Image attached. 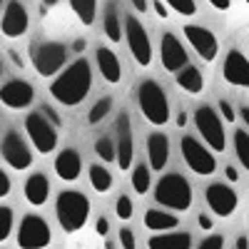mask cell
<instances>
[{"instance_id": "37", "label": "cell", "mask_w": 249, "mask_h": 249, "mask_svg": "<svg viewBox=\"0 0 249 249\" xmlns=\"http://www.w3.org/2000/svg\"><path fill=\"white\" fill-rule=\"evenodd\" d=\"M197 249H224V239L219 234H212V237H204L202 244Z\"/></svg>"}, {"instance_id": "51", "label": "cell", "mask_w": 249, "mask_h": 249, "mask_svg": "<svg viewBox=\"0 0 249 249\" xmlns=\"http://www.w3.org/2000/svg\"><path fill=\"white\" fill-rule=\"evenodd\" d=\"M242 117H244V124H247V127H249V107H242V112H239Z\"/></svg>"}, {"instance_id": "22", "label": "cell", "mask_w": 249, "mask_h": 249, "mask_svg": "<svg viewBox=\"0 0 249 249\" xmlns=\"http://www.w3.org/2000/svg\"><path fill=\"white\" fill-rule=\"evenodd\" d=\"M25 199L33 204V207H40V204H45L48 202V195H50V182L43 172H35L25 179Z\"/></svg>"}, {"instance_id": "25", "label": "cell", "mask_w": 249, "mask_h": 249, "mask_svg": "<svg viewBox=\"0 0 249 249\" xmlns=\"http://www.w3.org/2000/svg\"><path fill=\"white\" fill-rule=\"evenodd\" d=\"M175 80H177V85H179L184 92H192V95H199L202 88H204V77H202L199 68H195V65H184V68L175 75Z\"/></svg>"}, {"instance_id": "41", "label": "cell", "mask_w": 249, "mask_h": 249, "mask_svg": "<svg viewBox=\"0 0 249 249\" xmlns=\"http://www.w3.org/2000/svg\"><path fill=\"white\" fill-rule=\"evenodd\" d=\"M95 230H97V234H100V237H105V234L110 232V222H107L105 217H100V219H97V224H95Z\"/></svg>"}, {"instance_id": "53", "label": "cell", "mask_w": 249, "mask_h": 249, "mask_svg": "<svg viewBox=\"0 0 249 249\" xmlns=\"http://www.w3.org/2000/svg\"><path fill=\"white\" fill-rule=\"evenodd\" d=\"M0 77H3V62H0Z\"/></svg>"}, {"instance_id": "50", "label": "cell", "mask_w": 249, "mask_h": 249, "mask_svg": "<svg viewBox=\"0 0 249 249\" xmlns=\"http://www.w3.org/2000/svg\"><path fill=\"white\" fill-rule=\"evenodd\" d=\"M184 124H187V115L179 112V115H177V127H184Z\"/></svg>"}, {"instance_id": "33", "label": "cell", "mask_w": 249, "mask_h": 249, "mask_svg": "<svg viewBox=\"0 0 249 249\" xmlns=\"http://www.w3.org/2000/svg\"><path fill=\"white\" fill-rule=\"evenodd\" d=\"M13 232V210L10 207H0V242H5Z\"/></svg>"}, {"instance_id": "2", "label": "cell", "mask_w": 249, "mask_h": 249, "mask_svg": "<svg viewBox=\"0 0 249 249\" xmlns=\"http://www.w3.org/2000/svg\"><path fill=\"white\" fill-rule=\"evenodd\" d=\"M55 214H57V222L62 230L72 234L85 227L90 217V199L77 190H62L55 202Z\"/></svg>"}, {"instance_id": "55", "label": "cell", "mask_w": 249, "mask_h": 249, "mask_svg": "<svg viewBox=\"0 0 249 249\" xmlns=\"http://www.w3.org/2000/svg\"><path fill=\"white\" fill-rule=\"evenodd\" d=\"M244 3H247V5H249V0H244Z\"/></svg>"}, {"instance_id": "32", "label": "cell", "mask_w": 249, "mask_h": 249, "mask_svg": "<svg viewBox=\"0 0 249 249\" xmlns=\"http://www.w3.org/2000/svg\"><path fill=\"white\" fill-rule=\"evenodd\" d=\"M95 155H97L100 160H105V162L117 160V147H115V142H112L110 137H100V140L95 142Z\"/></svg>"}, {"instance_id": "7", "label": "cell", "mask_w": 249, "mask_h": 249, "mask_svg": "<svg viewBox=\"0 0 249 249\" xmlns=\"http://www.w3.org/2000/svg\"><path fill=\"white\" fill-rule=\"evenodd\" d=\"M53 242L50 224L40 214H25L18 227V247L20 249H45Z\"/></svg>"}, {"instance_id": "5", "label": "cell", "mask_w": 249, "mask_h": 249, "mask_svg": "<svg viewBox=\"0 0 249 249\" xmlns=\"http://www.w3.org/2000/svg\"><path fill=\"white\" fill-rule=\"evenodd\" d=\"M33 68L37 75L43 77H53L60 75L65 70V60H68V48L62 43H55V40H48V43H40L33 48Z\"/></svg>"}, {"instance_id": "28", "label": "cell", "mask_w": 249, "mask_h": 249, "mask_svg": "<svg viewBox=\"0 0 249 249\" xmlns=\"http://www.w3.org/2000/svg\"><path fill=\"white\" fill-rule=\"evenodd\" d=\"M90 184L95 192H107L112 187V175L102 167V164H92L90 167Z\"/></svg>"}, {"instance_id": "4", "label": "cell", "mask_w": 249, "mask_h": 249, "mask_svg": "<svg viewBox=\"0 0 249 249\" xmlns=\"http://www.w3.org/2000/svg\"><path fill=\"white\" fill-rule=\"evenodd\" d=\"M137 105H140L144 120L152 122L155 127H160V124H164L170 120L167 95H164V90L160 88V82H155V80L140 82V88H137Z\"/></svg>"}, {"instance_id": "47", "label": "cell", "mask_w": 249, "mask_h": 249, "mask_svg": "<svg viewBox=\"0 0 249 249\" xmlns=\"http://www.w3.org/2000/svg\"><path fill=\"white\" fill-rule=\"evenodd\" d=\"M8 55H10V60L15 62V65H18V68H23V57H20V55H18V50H8Z\"/></svg>"}, {"instance_id": "40", "label": "cell", "mask_w": 249, "mask_h": 249, "mask_svg": "<svg viewBox=\"0 0 249 249\" xmlns=\"http://www.w3.org/2000/svg\"><path fill=\"white\" fill-rule=\"evenodd\" d=\"M10 187H13V184H10V177H8L3 170H0V199L10 195Z\"/></svg>"}, {"instance_id": "46", "label": "cell", "mask_w": 249, "mask_h": 249, "mask_svg": "<svg viewBox=\"0 0 249 249\" xmlns=\"http://www.w3.org/2000/svg\"><path fill=\"white\" fill-rule=\"evenodd\" d=\"M132 8L137 13H144V10H147V0H132Z\"/></svg>"}, {"instance_id": "42", "label": "cell", "mask_w": 249, "mask_h": 249, "mask_svg": "<svg viewBox=\"0 0 249 249\" xmlns=\"http://www.w3.org/2000/svg\"><path fill=\"white\" fill-rule=\"evenodd\" d=\"M197 224L202 227V230H204V232H210V230H212V227H214V224H212V217H207L204 212H202V214L197 217Z\"/></svg>"}, {"instance_id": "12", "label": "cell", "mask_w": 249, "mask_h": 249, "mask_svg": "<svg viewBox=\"0 0 249 249\" xmlns=\"http://www.w3.org/2000/svg\"><path fill=\"white\" fill-rule=\"evenodd\" d=\"M35 90L25 80H8L5 85H0V102L10 110H25L33 105Z\"/></svg>"}, {"instance_id": "26", "label": "cell", "mask_w": 249, "mask_h": 249, "mask_svg": "<svg viewBox=\"0 0 249 249\" xmlns=\"http://www.w3.org/2000/svg\"><path fill=\"white\" fill-rule=\"evenodd\" d=\"M102 28H105L107 40H112V43H120L122 40V25H120V15H117V3L115 0H110L107 8H105V23H102Z\"/></svg>"}, {"instance_id": "6", "label": "cell", "mask_w": 249, "mask_h": 249, "mask_svg": "<svg viewBox=\"0 0 249 249\" xmlns=\"http://www.w3.org/2000/svg\"><path fill=\"white\" fill-rule=\"evenodd\" d=\"M25 132H28L33 147L37 152L48 155V152H53L57 147V127L40 110L37 112H30L25 117Z\"/></svg>"}, {"instance_id": "31", "label": "cell", "mask_w": 249, "mask_h": 249, "mask_svg": "<svg viewBox=\"0 0 249 249\" xmlns=\"http://www.w3.org/2000/svg\"><path fill=\"white\" fill-rule=\"evenodd\" d=\"M110 110H112V97H102V100H97L95 105L90 107V112H88V122H90V124L102 122Z\"/></svg>"}, {"instance_id": "1", "label": "cell", "mask_w": 249, "mask_h": 249, "mask_svg": "<svg viewBox=\"0 0 249 249\" xmlns=\"http://www.w3.org/2000/svg\"><path fill=\"white\" fill-rule=\"evenodd\" d=\"M90 88H92V68L85 57H77L60 75H55V80L50 82V95L60 105L75 107L88 97Z\"/></svg>"}, {"instance_id": "38", "label": "cell", "mask_w": 249, "mask_h": 249, "mask_svg": "<svg viewBox=\"0 0 249 249\" xmlns=\"http://www.w3.org/2000/svg\"><path fill=\"white\" fill-rule=\"evenodd\" d=\"M219 112L224 115L227 122H234V117H237V115H234V107H232L227 100H219Z\"/></svg>"}, {"instance_id": "21", "label": "cell", "mask_w": 249, "mask_h": 249, "mask_svg": "<svg viewBox=\"0 0 249 249\" xmlns=\"http://www.w3.org/2000/svg\"><path fill=\"white\" fill-rule=\"evenodd\" d=\"M95 57H97V68H100V75L105 77L110 85H117V82L122 80V65H120V60H117V55L110 50V48H97V53H95Z\"/></svg>"}, {"instance_id": "27", "label": "cell", "mask_w": 249, "mask_h": 249, "mask_svg": "<svg viewBox=\"0 0 249 249\" xmlns=\"http://www.w3.org/2000/svg\"><path fill=\"white\" fill-rule=\"evenodd\" d=\"M70 8L82 25H92L97 15V0H70Z\"/></svg>"}, {"instance_id": "3", "label": "cell", "mask_w": 249, "mask_h": 249, "mask_svg": "<svg viewBox=\"0 0 249 249\" xmlns=\"http://www.w3.org/2000/svg\"><path fill=\"white\" fill-rule=\"evenodd\" d=\"M155 199L164 210L172 212H187L192 207V184L179 172L162 175V179L155 187Z\"/></svg>"}, {"instance_id": "9", "label": "cell", "mask_w": 249, "mask_h": 249, "mask_svg": "<svg viewBox=\"0 0 249 249\" xmlns=\"http://www.w3.org/2000/svg\"><path fill=\"white\" fill-rule=\"evenodd\" d=\"M124 37H127V48H130L135 62L142 68H147L152 62V43H150V35L144 30V25L135 15L124 18Z\"/></svg>"}, {"instance_id": "29", "label": "cell", "mask_w": 249, "mask_h": 249, "mask_svg": "<svg viewBox=\"0 0 249 249\" xmlns=\"http://www.w3.org/2000/svg\"><path fill=\"white\" fill-rule=\"evenodd\" d=\"M234 150L244 170H249V135L244 130H234Z\"/></svg>"}, {"instance_id": "36", "label": "cell", "mask_w": 249, "mask_h": 249, "mask_svg": "<svg viewBox=\"0 0 249 249\" xmlns=\"http://www.w3.org/2000/svg\"><path fill=\"white\" fill-rule=\"evenodd\" d=\"M117 234H120V244H122V249H137V242H135V232H132V230L122 227Z\"/></svg>"}, {"instance_id": "15", "label": "cell", "mask_w": 249, "mask_h": 249, "mask_svg": "<svg viewBox=\"0 0 249 249\" xmlns=\"http://www.w3.org/2000/svg\"><path fill=\"white\" fill-rule=\"evenodd\" d=\"M204 197H207V204H210V210H212L214 214H219V217H230V214H234L237 202H239V199H237V192L232 190V187L222 184V182H214V184L207 187Z\"/></svg>"}, {"instance_id": "35", "label": "cell", "mask_w": 249, "mask_h": 249, "mask_svg": "<svg viewBox=\"0 0 249 249\" xmlns=\"http://www.w3.org/2000/svg\"><path fill=\"white\" fill-rule=\"evenodd\" d=\"M175 13H179V15H184V18H190V15H195L197 13V5H195V0H164Z\"/></svg>"}, {"instance_id": "13", "label": "cell", "mask_w": 249, "mask_h": 249, "mask_svg": "<svg viewBox=\"0 0 249 249\" xmlns=\"http://www.w3.org/2000/svg\"><path fill=\"white\" fill-rule=\"evenodd\" d=\"M184 37L187 43L195 48V53L204 60V62H212L219 53V43L212 30H207L202 25H184Z\"/></svg>"}, {"instance_id": "23", "label": "cell", "mask_w": 249, "mask_h": 249, "mask_svg": "<svg viewBox=\"0 0 249 249\" xmlns=\"http://www.w3.org/2000/svg\"><path fill=\"white\" fill-rule=\"evenodd\" d=\"M150 249H190L192 247V234L190 232H164L155 234L147 242Z\"/></svg>"}, {"instance_id": "34", "label": "cell", "mask_w": 249, "mask_h": 249, "mask_svg": "<svg viewBox=\"0 0 249 249\" xmlns=\"http://www.w3.org/2000/svg\"><path fill=\"white\" fill-rule=\"evenodd\" d=\"M115 212H117V217H120L122 222L132 219V214H135V204H132V199H130L127 195H122V197L117 199V204H115Z\"/></svg>"}, {"instance_id": "18", "label": "cell", "mask_w": 249, "mask_h": 249, "mask_svg": "<svg viewBox=\"0 0 249 249\" xmlns=\"http://www.w3.org/2000/svg\"><path fill=\"white\" fill-rule=\"evenodd\" d=\"M224 80L234 88H249V60L239 50H230L224 57Z\"/></svg>"}, {"instance_id": "43", "label": "cell", "mask_w": 249, "mask_h": 249, "mask_svg": "<svg viewBox=\"0 0 249 249\" xmlns=\"http://www.w3.org/2000/svg\"><path fill=\"white\" fill-rule=\"evenodd\" d=\"M207 3L217 10H230V0H207Z\"/></svg>"}, {"instance_id": "39", "label": "cell", "mask_w": 249, "mask_h": 249, "mask_svg": "<svg viewBox=\"0 0 249 249\" xmlns=\"http://www.w3.org/2000/svg\"><path fill=\"white\" fill-rule=\"evenodd\" d=\"M40 112H43L53 124H55V127H60V124H62V120H60V115L55 112V107H50V105H43V110H40Z\"/></svg>"}, {"instance_id": "48", "label": "cell", "mask_w": 249, "mask_h": 249, "mask_svg": "<svg viewBox=\"0 0 249 249\" xmlns=\"http://www.w3.org/2000/svg\"><path fill=\"white\" fill-rule=\"evenodd\" d=\"M85 48H88V43H85V40H82V37H80V40H75V43H72V50H75V53H82Z\"/></svg>"}, {"instance_id": "30", "label": "cell", "mask_w": 249, "mask_h": 249, "mask_svg": "<svg viewBox=\"0 0 249 249\" xmlns=\"http://www.w3.org/2000/svg\"><path fill=\"white\" fill-rule=\"evenodd\" d=\"M132 187L140 195H144L150 190V167L147 164H137V167L132 170Z\"/></svg>"}, {"instance_id": "8", "label": "cell", "mask_w": 249, "mask_h": 249, "mask_svg": "<svg viewBox=\"0 0 249 249\" xmlns=\"http://www.w3.org/2000/svg\"><path fill=\"white\" fill-rule=\"evenodd\" d=\"M195 124H197V132L204 137V142L210 144L212 152H224V147H227L224 127H222L219 115H217L210 105L197 107V112H195Z\"/></svg>"}, {"instance_id": "54", "label": "cell", "mask_w": 249, "mask_h": 249, "mask_svg": "<svg viewBox=\"0 0 249 249\" xmlns=\"http://www.w3.org/2000/svg\"><path fill=\"white\" fill-rule=\"evenodd\" d=\"M0 8H3V0H0Z\"/></svg>"}, {"instance_id": "10", "label": "cell", "mask_w": 249, "mask_h": 249, "mask_svg": "<svg viewBox=\"0 0 249 249\" xmlns=\"http://www.w3.org/2000/svg\"><path fill=\"white\" fill-rule=\"evenodd\" d=\"M179 147H182V157L187 162V167H190L195 175H212L217 170V160H214L212 150L204 147L199 140L187 135V137H182Z\"/></svg>"}, {"instance_id": "17", "label": "cell", "mask_w": 249, "mask_h": 249, "mask_svg": "<svg viewBox=\"0 0 249 249\" xmlns=\"http://www.w3.org/2000/svg\"><path fill=\"white\" fill-rule=\"evenodd\" d=\"M28 25H30V18H28V10L18 3V0H10L5 5V13L0 18V30H3L5 37H20L28 33Z\"/></svg>"}, {"instance_id": "24", "label": "cell", "mask_w": 249, "mask_h": 249, "mask_svg": "<svg viewBox=\"0 0 249 249\" xmlns=\"http://www.w3.org/2000/svg\"><path fill=\"white\" fill-rule=\"evenodd\" d=\"M144 227L150 232H170L179 227V219L175 214H167L162 210H147L144 212Z\"/></svg>"}, {"instance_id": "16", "label": "cell", "mask_w": 249, "mask_h": 249, "mask_svg": "<svg viewBox=\"0 0 249 249\" xmlns=\"http://www.w3.org/2000/svg\"><path fill=\"white\" fill-rule=\"evenodd\" d=\"M117 167L124 172L132 167V157H135V140H132V124L130 115L122 112L117 117Z\"/></svg>"}, {"instance_id": "52", "label": "cell", "mask_w": 249, "mask_h": 249, "mask_svg": "<svg viewBox=\"0 0 249 249\" xmlns=\"http://www.w3.org/2000/svg\"><path fill=\"white\" fill-rule=\"evenodd\" d=\"M55 3H57V0H43V5H45V8H50V5H55Z\"/></svg>"}, {"instance_id": "49", "label": "cell", "mask_w": 249, "mask_h": 249, "mask_svg": "<svg viewBox=\"0 0 249 249\" xmlns=\"http://www.w3.org/2000/svg\"><path fill=\"white\" fill-rule=\"evenodd\" d=\"M237 249H249V239L247 237H239L237 239Z\"/></svg>"}, {"instance_id": "19", "label": "cell", "mask_w": 249, "mask_h": 249, "mask_svg": "<svg viewBox=\"0 0 249 249\" xmlns=\"http://www.w3.org/2000/svg\"><path fill=\"white\" fill-rule=\"evenodd\" d=\"M147 160H150V170L162 172L164 164L170 162V140L162 132H152L147 137Z\"/></svg>"}, {"instance_id": "44", "label": "cell", "mask_w": 249, "mask_h": 249, "mask_svg": "<svg viewBox=\"0 0 249 249\" xmlns=\"http://www.w3.org/2000/svg\"><path fill=\"white\" fill-rule=\"evenodd\" d=\"M155 13H157V18H167V5L162 0H155Z\"/></svg>"}, {"instance_id": "45", "label": "cell", "mask_w": 249, "mask_h": 249, "mask_svg": "<svg viewBox=\"0 0 249 249\" xmlns=\"http://www.w3.org/2000/svg\"><path fill=\"white\" fill-rule=\"evenodd\" d=\"M224 175H227V179H230V182H237L239 179V172H237V167H232V164L224 170Z\"/></svg>"}, {"instance_id": "20", "label": "cell", "mask_w": 249, "mask_h": 249, "mask_svg": "<svg viewBox=\"0 0 249 249\" xmlns=\"http://www.w3.org/2000/svg\"><path fill=\"white\" fill-rule=\"evenodd\" d=\"M80 170H82V160H80L77 150L65 147V150L57 152V157H55V172H57L60 179L75 182V179L80 177Z\"/></svg>"}, {"instance_id": "14", "label": "cell", "mask_w": 249, "mask_h": 249, "mask_svg": "<svg viewBox=\"0 0 249 249\" xmlns=\"http://www.w3.org/2000/svg\"><path fill=\"white\" fill-rule=\"evenodd\" d=\"M160 60H162V68L170 70V72H179L184 65H190V55H187L184 45L177 40L175 33H164L162 35V43H160Z\"/></svg>"}, {"instance_id": "11", "label": "cell", "mask_w": 249, "mask_h": 249, "mask_svg": "<svg viewBox=\"0 0 249 249\" xmlns=\"http://www.w3.org/2000/svg\"><path fill=\"white\" fill-rule=\"evenodd\" d=\"M0 155H3V160L10 164L13 170H18V172L28 170L33 164V152L28 147V142L20 137L15 130H10L3 137V142H0Z\"/></svg>"}]
</instances>
